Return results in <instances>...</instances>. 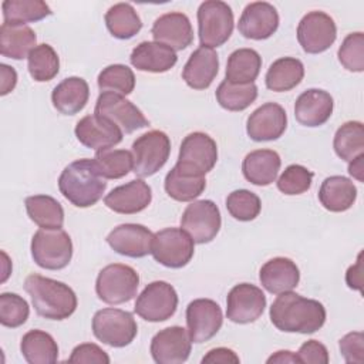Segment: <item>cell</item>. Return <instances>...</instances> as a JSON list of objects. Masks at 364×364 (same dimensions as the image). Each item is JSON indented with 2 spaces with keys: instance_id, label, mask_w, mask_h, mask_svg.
<instances>
[{
  "instance_id": "cell-6",
  "label": "cell",
  "mask_w": 364,
  "mask_h": 364,
  "mask_svg": "<svg viewBox=\"0 0 364 364\" xmlns=\"http://www.w3.org/2000/svg\"><path fill=\"white\" fill-rule=\"evenodd\" d=\"M139 274L128 264L112 263L102 267L95 282L100 300L107 304H122L136 296Z\"/></svg>"
},
{
  "instance_id": "cell-8",
  "label": "cell",
  "mask_w": 364,
  "mask_h": 364,
  "mask_svg": "<svg viewBox=\"0 0 364 364\" xmlns=\"http://www.w3.org/2000/svg\"><path fill=\"white\" fill-rule=\"evenodd\" d=\"M131 154L134 173L139 178L152 176L166 164L171 154V139L164 131H148L134 141Z\"/></svg>"
},
{
  "instance_id": "cell-7",
  "label": "cell",
  "mask_w": 364,
  "mask_h": 364,
  "mask_svg": "<svg viewBox=\"0 0 364 364\" xmlns=\"http://www.w3.org/2000/svg\"><path fill=\"white\" fill-rule=\"evenodd\" d=\"M216 161V142L208 134L198 131L188 134L182 139L175 168L188 175L205 176L209 171L213 169Z\"/></svg>"
},
{
  "instance_id": "cell-29",
  "label": "cell",
  "mask_w": 364,
  "mask_h": 364,
  "mask_svg": "<svg viewBox=\"0 0 364 364\" xmlns=\"http://www.w3.org/2000/svg\"><path fill=\"white\" fill-rule=\"evenodd\" d=\"M90 87L81 77H68L57 84L51 92L54 108L63 115L80 112L88 102Z\"/></svg>"
},
{
  "instance_id": "cell-47",
  "label": "cell",
  "mask_w": 364,
  "mask_h": 364,
  "mask_svg": "<svg viewBox=\"0 0 364 364\" xmlns=\"http://www.w3.org/2000/svg\"><path fill=\"white\" fill-rule=\"evenodd\" d=\"M314 173L303 165H289L277 179V189L284 195H301L311 186Z\"/></svg>"
},
{
  "instance_id": "cell-40",
  "label": "cell",
  "mask_w": 364,
  "mask_h": 364,
  "mask_svg": "<svg viewBox=\"0 0 364 364\" xmlns=\"http://www.w3.org/2000/svg\"><path fill=\"white\" fill-rule=\"evenodd\" d=\"M216 101L228 111H243L257 98V87L255 82L232 84L223 80L216 92Z\"/></svg>"
},
{
  "instance_id": "cell-38",
  "label": "cell",
  "mask_w": 364,
  "mask_h": 364,
  "mask_svg": "<svg viewBox=\"0 0 364 364\" xmlns=\"http://www.w3.org/2000/svg\"><path fill=\"white\" fill-rule=\"evenodd\" d=\"M3 18L11 24L40 21L51 16V9L43 0H4L1 3Z\"/></svg>"
},
{
  "instance_id": "cell-31",
  "label": "cell",
  "mask_w": 364,
  "mask_h": 364,
  "mask_svg": "<svg viewBox=\"0 0 364 364\" xmlns=\"http://www.w3.org/2000/svg\"><path fill=\"white\" fill-rule=\"evenodd\" d=\"M37 36L26 24H11L3 21L0 27V53L3 57L23 60L36 47Z\"/></svg>"
},
{
  "instance_id": "cell-54",
  "label": "cell",
  "mask_w": 364,
  "mask_h": 364,
  "mask_svg": "<svg viewBox=\"0 0 364 364\" xmlns=\"http://www.w3.org/2000/svg\"><path fill=\"white\" fill-rule=\"evenodd\" d=\"M272 363H279V364L300 363V358L297 357L296 353H291V351H287V350H280V351H276L273 355H270L267 358V364H272Z\"/></svg>"
},
{
  "instance_id": "cell-27",
  "label": "cell",
  "mask_w": 364,
  "mask_h": 364,
  "mask_svg": "<svg viewBox=\"0 0 364 364\" xmlns=\"http://www.w3.org/2000/svg\"><path fill=\"white\" fill-rule=\"evenodd\" d=\"M131 64L145 73H166L178 61L176 53L156 41H142L131 53Z\"/></svg>"
},
{
  "instance_id": "cell-37",
  "label": "cell",
  "mask_w": 364,
  "mask_h": 364,
  "mask_svg": "<svg viewBox=\"0 0 364 364\" xmlns=\"http://www.w3.org/2000/svg\"><path fill=\"white\" fill-rule=\"evenodd\" d=\"M168 196L178 202H191L196 199L206 188L205 176H193L181 172L175 166L166 173L164 182Z\"/></svg>"
},
{
  "instance_id": "cell-12",
  "label": "cell",
  "mask_w": 364,
  "mask_h": 364,
  "mask_svg": "<svg viewBox=\"0 0 364 364\" xmlns=\"http://www.w3.org/2000/svg\"><path fill=\"white\" fill-rule=\"evenodd\" d=\"M220 226L222 218L219 208L210 199L192 202L186 206L181 218V228L199 245L212 242L219 233Z\"/></svg>"
},
{
  "instance_id": "cell-51",
  "label": "cell",
  "mask_w": 364,
  "mask_h": 364,
  "mask_svg": "<svg viewBox=\"0 0 364 364\" xmlns=\"http://www.w3.org/2000/svg\"><path fill=\"white\" fill-rule=\"evenodd\" d=\"M229 363L239 364L240 360L233 350L226 348V347L212 348L202 358V364H229Z\"/></svg>"
},
{
  "instance_id": "cell-45",
  "label": "cell",
  "mask_w": 364,
  "mask_h": 364,
  "mask_svg": "<svg viewBox=\"0 0 364 364\" xmlns=\"http://www.w3.org/2000/svg\"><path fill=\"white\" fill-rule=\"evenodd\" d=\"M30 314L28 303L16 293L0 294V323L4 327L16 328L23 326Z\"/></svg>"
},
{
  "instance_id": "cell-1",
  "label": "cell",
  "mask_w": 364,
  "mask_h": 364,
  "mask_svg": "<svg viewBox=\"0 0 364 364\" xmlns=\"http://www.w3.org/2000/svg\"><path fill=\"white\" fill-rule=\"evenodd\" d=\"M270 320L280 331L311 334L324 326L326 309L318 300L290 290L274 299L270 306Z\"/></svg>"
},
{
  "instance_id": "cell-55",
  "label": "cell",
  "mask_w": 364,
  "mask_h": 364,
  "mask_svg": "<svg viewBox=\"0 0 364 364\" xmlns=\"http://www.w3.org/2000/svg\"><path fill=\"white\" fill-rule=\"evenodd\" d=\"M363 159H364V154L355 156L353 161H350L348 164V173L355 178L357 181L363 182V172H364V166H363Z\"/></svg>"
},
{
  "instance_id": "cell-3",
  "label": "cell",
  "mask_w": 364,
  "mask_h": 364,
  "mask_svg": "<svg viewBox=\"0 0 364 364\" xmlns=\"http://www.w3.org/2000/svg\"><path fill=\"white\" fill-rule=\"evenodd\" d=\"M24 290L30 294L36 313L44 318L65 320L77 309L74 290L63 282L34 273L26 277Z\"/></svg>"
},
{
  "instance_id": "cell-13",
  "label": "cell",
  "mask_w": 364,
  "mask_h": 364,
  "mask_svg": "<svg viewBox=\"0 0 364 364\" xmlns=\"http://www.w3.org/2000/svg\"><path fill=\"white\" fill-rule=\"evenodd\" d=\"M337 38L334 20L324 11H310L297 26V40L307 54H318L328 50Z\"/></svg>"
},
{
  "instance_id": "cell-49",
  "label": "cell",
  "mask_w": 364,
  "mask_h": 364,
  "mask_svg": "<svg viewBox=\"0 0 364 364\" xmlns=\"http://www.w3.org/2000/svg\"><path fill=\"white\" fill-rule=\"evenodd\" d=\"M363 341H364V336L361 331H353L340 338L338 347L347 363L361 364L364 361Z\"/></svg>"
},
{
  "instance_id": "cell-50",
  "label": "cell",
  "mask_w": 364,
  "mask_h": 364,
  "mask_svg": "<svg viewBox=\"0 0 364 364\" xmlns=\"http://www.w3.org/2000/svg\"><path fill=\"white\" fill-rule=\"evenodd\" d=\"M300 363L307 364H327L330 357L324 344L317 340H307L303 343L297 351Z\"/></svg>"
},
{
  "instance_id": "cell-14",
  "label": "cell",
  "mask_w": 364,
  "mask_h": 364,
  "mask_svg": "<svg viewBox=\"0 0 364 364\" xmlns=\"http://www.w3.org/2000/svg\"><path fill=\"white\" fill-rule=\"evenodd\" d=\"M94 114L108 118L125 134L149 125V121L136 105L115 92H101L97 98Z\"/></svg>"
},
{
  "instance_id": "cell-20",
  "label": "cell",
  "mask_w": 364,
  "mask_h": 364,
  "mask_svg": "<svg viewBox=\"0 0 364 364\" xmlns=\"http://www.w3.org/2000/svg\"><path fill=\"white\" fill-rule=\"evenodd\" d=\"M287 128V115L277 102H266L247 118L246 132L256 142L279 139Z\"/></svg>"
},
{
  "instance_id": "cell-25",
  "label": "cell",
  "mask_w": 364,
  "mask_h": 364,
  "mask_svg": "<svg viewBox=\"0 0 364 364\" xmlns=\"http://www.w3.org/2000/svg\"><path fill=\"white\" fill-rule=\"evenodd\" d=\"M262 286L272 294H280L297 287L300 282V270L289 257H273L267 260L259 272Z\"/></svg>"
},
{
  "instance_id": "cell-48",
  "label": "cell",
  "mask_w": 364,
  "mask_h": 364,
  "mask_svg": "<svg viewBox=\"0 0 364 364\" xmlns=\"http://www.w3.org/2000/svg\"><path fill=\"white\" fill-rule=\"evenodd\" d=\"M68 363H85V364H108V354L94 343H84L74 347L71 355L67 360Z\"/></svg>"
},
{
  "instance_id": "cell-36",
  "label": "cell",
  "mask_w": 364,
  "mask_h": 364,
  "mask_svg": "<svg viewBox=\"0 0 364 364\" xmlns=\"http://www.w3.org/2000/svg\"><path fill=\"white\" fill-rule=\"evenodd\" d=\"M104 18L108 31L118 40H129L142 28V21L129 3L111 6Z\"/></svg>"
},
{
  "instance_id": "cell-46",
  "label": "cell",
  "mask_w": 364,
  "mask_h": 364,
  "mask_svg": "<svg viewBox=\"0 0 364 364\" xmlns=\"http://www.w3.org/2000/svg\"><path fill=\"white\" fill-rule=\"evenodd\" d=\"M337 55L346 70L361 73L364 70V34L361 31L350 33L343 40Z\"/></svg>"
},
{
  "instance_id": "cell-41",
  "label": "cell",
  "mask_w": 364,
  "mask_h": 364,
  "mask_svg": "<svg viewBox=\"0 0 364 364\" xmlns=\"http://www.w3.org/2000/svg\"><path fill=\"white\" fill-rule=\"evenodd\" d=\"M27 68L31 78L37 82L53 80L60 71V58L50 44L36 46L27 57Z\"/></svg>"
},
{
  "instance_id": "cell-39",
  "label": "cell",
  "mask_w": 364,
  "mask_h": 364,
  "mask_svg": "<svg viewBox=\"0 0 364 364\" xmlns=\"http://www.w3.org/2000/svg\"><path fill=\"white\" fill-rule=\"evenodd\" d=\"M333 148L343 161H353L364 154V128L360 121L344 122L334 135Z\"/></svg>"
},
{
  "instance_id": "cell-9",
  "label": "cell",
  "mask_w": 364,
  "mask_h": 364,
  "mask_svg": "<svg viewBox=\"0 0 364 364\" xmlns=\"http://www.w3.org/2000/svg\"><path fill=\"white\" fill-rule=\"evenodd\" d=\"M92 333L104 344L121 348L134 341L138 333V324L132 313L108 307L94 314Z\"/></svg>"
},
{
  "instance_id": "cell-18",
  "label": "cell",
  "mask_w": 364,
  "mask_h": 364,
  "mask_svg": "<svg viewBox=\"0 0 364 364\" xmlns=\"http://www.w3.org/2000/svg\"><path fill=\"white\" fill-rule=\"evenodd\" d=\"M77 139L87 148L101 151L118 145L122 141V131L105 117L97 114L85 115L75 125Z\"/></svg>"
},
{
  "instance_id": "cell-34",
  "label": "cell",
  "mask_w": 364,
  "mask_h": 364,
  "mask_svg": "<svg viewBox=\"0 0 364 364\" xmlns=\"http://www.w3.org/2000/svg\"><path fill=\"white\" fill-rule=\"evenodd\" d=\"M262 68V57L253 48L235 50L228 57L226 64V81L232 84H249L255 82Z\"/></svg>"
},
{
  "instance_id": "cell-17",
  "label": "cell",
  "mask_w": 364,
  "mask_h": 364,
  "mask_svg": "<svg viewBox=\"0 0 364 364\" xmlns=\"http://www.w3.org/2000/svg\"><path fill=\"white\" fill-rule=\"evenodd\" d=\"M149 350L158 364H182L189 358L192 340L186 328L171 326L152 337Z\"/></svg>"
},
{
  "instance_id": "cell-24",
  "label": "cell",
  "mask_w": 364,
  "mask_h": 364,
  "mask_svg": "<svg viewBox=\"0 0 364 364\" xmlns=\"http://www.w3.org/2000/svg\"><path fill=\"white\" fill-rule=\"evenodd\" d=\"M333 97L318 88L303 91L294 102V117L304 127H320L328 121L333 114Z\"/></svg>"
},
{
  "instance_id": "cell-42",
  "label": "cell",
  "mask_w": 364,
  "mask_h": 364,
  "mask_svg": "<svg viewBox=\"0 0 364 364\" xmlns=\"http://www.w3.org/2000/svg\"><path fill=\"white\" fill-rule=\"evenodd\" d=\"M94 162L105 179H119L132 171V154L127 149H101L95 152Z\"/></svg>"
},
{
  "instance_id": "cell-2",
  "label": "cell",
  "mask_w": 364,
  "mask_h": 364,
  "mask_svg": "<svg viewBox=\"0 0 364 364\" xmlns=\"http://www.w3.org/2000/svg\"><path fill=\"white\" fill-rule=\"evenodd\" d=\"M58 189L74 206L90 208L102 198L107 182L94 159L82 158L64 168L58 178Z\"/></svg>"
},
{
  "instance_id": "cell-16",
  "label": "cell",
  "mask_w": 364,
  "mask_h": 364,
  "mask_svg": "<svg viewBox=\"0 0 364 364\" xmlns=\"http://www.w3.org/2000/svg\"><path fill=\"white\" fill-rule=\"evenodd\" d=\"M223 314L220 306L210 299H195L186 307V326L192 343L210 340L220 330Z\"/></svg>"
},
{
  "instance_id": "cell-43",
  "label": "cell",
  "mask_w": 364,
  "mask_h": 364,
  "mask_svg": "<svg viewBox=\"0 0 364 364\" xmlns=\"http://www.w3.org/2000/svg\"><path fill=\"white\" fill-rule=\"evenodd\" d=\"M97 84L101 92L129 95L135 88V75L128 65L111 64L98 74Z\"/></svg>"
},
{
  "instance_id": "cell-28",
  "label": "cell",
  "mask_w": 364,
  "mask_h": 364,
  "mask_svg": "<svg viewBox=\"0 0 364 364\" xmlns=\"http://www.w3.org/2000/svg\"><path fill=\"white\" fill-rule=\"evenodd\" d=\"M280 155L273 149L249 152L242 164L243 176L256 186H267L276 181L280 171Z\"/></svg>"
},
{
  "instance_id": "cell-44",
  "label": "cell",
  "mask_w": 364,
  "mask_h": 364,
  "mask_svg": "<svg viewBox=\"0 0 364 364\" xmlns=\"http://www.w3.org/2000/svg\"><path fill=\"white\" fill-rule=\"evenodd\" d=\"M226 209L236 220L249 222L259 216L262 210V202L255 192L247 189H236L228 195Z\"/></svg>"
},
{
  "instance_id": "cell-21",
  "label": "cell",
  "mask_w": 364,
  "mask_h": 364,
  "mask_svg": "<svg viewBox=\"0 0 364 364\" xmlns=\"http://www.w3.org/2000/svg\"><path fill=\"white\" fill-rule=\"evenodd\" d=\"M279 27V13L267 1L249 3L239 18V33L250 40H266L272 37Z\"/></svg>"
},
{
  "instance_id": "cell-15",
  "label": "cell",
  "mask_w": 364,
  "mask_h": 364,
  "mask_svg": "<svg viewBox=\"0 0 364 364\" xmlns=\"http://www.w3.org/2000/svg\"><path fill=\"white\" fill-rule=\"evenodd\" d=\"M266 309V296L260 287L239 283L228 293L226 316L232 323L247 324L256 321Z\"/></svg>"
},
{
  "instance_id": "cell-10",
  "label": "cell",
  "mask_w": 364,
  "mask_h": 364,
  "mask_svg": "<svg viewBox=\"0 0 364 364\" xmlns=\"http://www.w3.org/2000/svg\"><path fill=\"white\" fill-rule=\"evenodd\" d=\"M195 242L179 228H165L154 235L151 253L165 267L181 269L193 257Z\"/></svg>"
},
{
  "instance_id": "cell-19",
  "label": "cell",
  "mask_w": 364,
  "mask_h": 364,
  "mask_svg": "<svg viewBox=\"0 0 364 364\" xmlns=\"http://www.w3.org/2000/svg\"><path fill=\"white\" fill-rule=\"evenodd\" d=\"M152 240L154 233L139 223L118 225L107 236V243L114 252L134 259L149 255Z\"/></svg>"
},
{
  "instance_id": "cell-32",
  "label": "cell",
  "mask_w": 364,
  "mask_h": 364,
  "mask_svg": "<svg viewBox=\"0 0 364 364\" xmlns=\"http://www.w3.org/2000/svg\"><path fill=\"white\" fill-rule=\"evenodd\" d=\"M304 77V65L299 58L282 57L273 61L266 73V87L276 92H286L296 88Z\"/></svg>"
},
{
  "instance_id": "cell-35",
  "label": "cell",
  "mask_w": 364,
  "mask_h": 364,
  "mask_svg": "<svg viewBox=\"0 0 364 364\" xmlns=\"http://www.w3.org/2000/svg\"><path fill=\"white\" fill-rule=\"evenodd\" d=\"M28 218L43 229H61L64 209L61 203L48 195H33L24 200Z\"/></svg>"
},
{
  "instance_id": "cell-22",
  "label": "cell",
  "mask_w": 364,
  "mask_h": 364,
  "mask_svg": "<svg viewBox=\"0 0 364 364\" xmlns=\"http://www.w3.org/2000/svg\"><path fill=\"white\" fill-rule=\"evenodd\" d=\"M151 34L156 43H161L173 51L185 50L193 41V28L186 14L171 11L159 16L151 28Z\"/></svg>"
},
{
  "instance_id": "cell-23",
  "label": "cell",
  "mask_w": 364,
  "mask_h": 364,
  "mask_svg": "<svg viewBox=\"0 0 364 364\" xmlns=\"http://www.w3.org/2000/svg\"><path fill=\"white\" fill-rule=\"evenodd\" d=\"M151 200L152 189L142 179H134L125 185L117 186L104 198L107 208L122 215L138 213L146 209Z\"/></svg>"
},
{
  "instance_id": "cell-5",
  "label": "cell",
  "mask_w": 364,
  "mask_h": 364,
  "mask_svg": "<svg viewBox=\"0 0 364 364\" xmlns=\"http://www.w3.org/2000/svg\"><path fill=\"white\" fill-rule=\"evenodd\" d=\"M233 11L220 0H206L198 9V30L202 47L223 46L233 31Z\"/></svg>"
},
{
  "instance_id": "cell-53",
  "label": "cell",
  "mask_w": 364,
  "mask_h": 364,
  "mask_svg": "<svg viewBox=\"0 0 364 364\" xmlns=\"http://www.w3.org/2000/svg\"><path fill=\"white\" fill-rule=\"evenodd\" d=\"M346 282L348 287L357 289L361 291V255H358V260L355 266H350L346 274Z\"/></svg>"
},
{
  "instance_id": "cell-33",
  "label": "cell",
  "mask_w": 364,
  "mask_h": 364,
  "mask_svg": "<svg viewBox=\"0 0 364 364\" xmlns=\"http://www.w3.org/2000/svg\"><path fill=\"white\" fill-rule=\"evenodd\" d=\"M20 351L28 364H53L58 358L57 341L51 334L37 328L21 337Z\"/></svg>"
},
{
  "instance_id": "cell-26",
  "label": "cell",
  "mask_w": 364,
  "mask_h": 364,
  "mask_svg": "<svg viewBox=\"0 0 364 364\" xmlns=\"http://www.w3.org/2000/svg\"><path fill=\"white\" fill-rule=\"evenodd\" d=\"M219 71V57L213 48L199 47L188 58L182 78L193 90H206Z\"/></svg>"
},
{
  "instance_id": "cell-30",
  "label": "cell",
  "mask_w": 364,
  "mask_h": 364,
  "mask_svg": "<svg viewBox=\"0 0 364 364\" xmlns=\"http://www.w3.org/2000/svg\"><path fill=\"white\" fill-rule=\"evenodd\" d=\"M355 199V185L351 179L341 175L326 178L318 189V200L330 212H344L354 205Z\"/></svg>"
},
{
  "instance_id": "cell-11",
  "label": "cell",
  "mask_w": 364,
  "mask_h": 364,
  "mask_svg": "<svg viewBox=\"0 0 364 364\" xmlns=\"http://www.w3.org/2000/svg\"><path fill=\"white\" fill-rule=\"evenodd\" d=\"M178 307V293L172 284L155 280L145 286L135 301V313L151 323L171 318Z\"/></svg>"
},
{
  "instance_id": "cell-4",
  "label": "cell",
  "mask_w": 364,
  "mask_h": 364,
  "mask_svg": "<svg viewBox=\"0 0 364 364\" xmlns=\"http://www.w3.org/2000/svg\"><path fill=\"white\" fill-rule=\"evenodd\" d=\"M30 249L34 263L47 270L64 269L73 257L71 237L63 229H38Z\"/></svg>"
},
{
  "instance_id": "cell-52",
  "label": "cell",
  "mask_w": 364,
  "mask_h": 364,
  "mask_svg": "<svg viewBox=\"0 0 364 364\" xmlns=\"http://www.w3.org/2000/svg\"><path fill=\"white\" fill-rule=\"evenodd\" d=\"M0 70H1V91H0V94L6 95L14 90V87L17 84V73L13 67H10L7 64H0Z\"/></svg>"
}]
</instances>
